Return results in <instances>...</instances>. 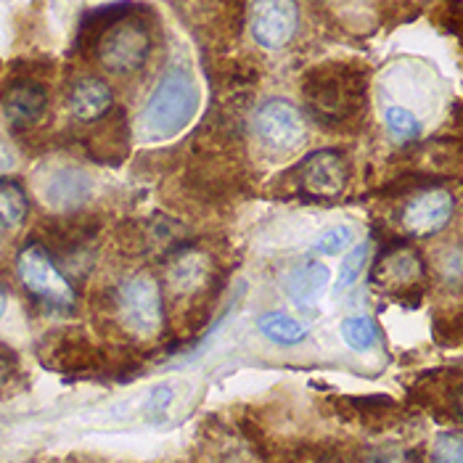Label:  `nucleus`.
<instances>
[{
    "label": "nucleus",
    "mask_w": 463,
    "mask_h": 463,
    "mask_svg": "<svg viewBox=\"0 0 463 463\" xmlns=\"http://www.w3.org/2000/svg\"><path fill=\"white\" fill-rule=\"evenodd\" d=\"M302 99L310 117L323 128L347 125L365 107V74L345 61L318 64L305 77Z\"/></svg>",
    "instance_id": "1"
},
{
    "label": "nucleus",
    "mask_w": 463,
    "mask_h": 463,
    "mask_svg": "<svg viewBox=\"0 0 463 463\" xmlns=\"http://www.w3.org/2000/svg\"><path fill=\"white\" fill-rule=\"evenodd\" d=\"M199 111V85L185 70H170L162 74L151 90L141 117L138 130L143 141H167L178 136Z\"/></svg>",
    "instance_id": "2"
},
{
    "label": "nucleus",
    "mask_w": 463,
    "mask_h": 463,
    "mask_svg": "<svg viewBox=\"0 0 463 463\" xmlns=\"http://www.w3.org/2000/svg\"><path fill=\"white\" fill-rule=\"evenodd\" d=\"M154 40L148 33V24L138 16H119L104 27L96 43L99 64L117 77L136 74L151 59Z\"/></svg>",
    "instance_id": "3"
},
{
    "label": "nucleus",
    "mask_w": 463,
    "mask_h": 463,
    "mask_svg": "<svg viewBox=\"0 0 463 463\" xmlns=\"http://www.w3.org/2000/svg\"><path fill=\"white\" fill-rule=\"evenodd\" d=\"M117 318L136 339H154L165 323L162 286L148 273H136L117 286Z\"/></svg>",
    "instance_id": "4"
},
{
    "label": "nucleus",
    "mask_w": 463,
    "mask_h": 463,
    "mask_svg": "<svg viewBox=\"0 0 463 463\" xmlns=\"http://www.w3.org/2000/svg\"><path fill=\"white\" fill-rule=\"evenodd\" d=\"M16 273L24 288L51 307H61L70 310L77 302L74 286L70 279L59 270V265L53 262L51 251L43 244H27L16 257Z\"/></svg>",
    "instance_id": "5"
},
{
    "label": "nucleus",
    "mask_w": 463,
    "mask_h": 463,
    "mask_svg": "<svg viewBox=\"0 0 463 463\" xmlns=\"http://www.w3.org/2000/svg\"><path fill=\"white\" fill-rule=\"evenodd\" d=\"M294 183L313 199H336L350 183V162L339 148H318L294 167Z\"/></svg>",
    "instance_id": "6"
},
{
    "label": "nucleus",
    "mask_w": 463,
    "mask_h": 463,
    "mask_svg": "<svg viewBox=\"0 0 463 463\" xmlns=\"http://www.w3.org/2000/svg\"><path fill=\"white\" fill-rule=\"evenodd\" d=\"M254 130L265 148L288 154L307 138V125L302 111L284 99H268L254 114Z\"/></svg>",
    "instance_id": "7"
},
{
    "label": "nucleus",
    "mask_w": 463,
    "mask_h": 463,
    "mask_svg": "<svg viewBox=\"0 0 463 463\" xmlns=\"http://www.w3.org/2000/svg\"><path fill=\"white\" fill-rule=\"evenodd\" d=\"M299 27L297 0H251L250 30L254 43L265 51H281Z\"/></svg>",
    "instance_id": "8"
},
{
    "label": "nucleus",
    "mask_w": 463,
    "mask_h": 463,
    "mask_svg": "<svg viewBox=\"0 0 463 463\" xmlns=\"http://www.w3.org/2000/svg\"><path fill=\"white\" fill-rule=\"evenodd\" d=\"M424 276H427V265L419 251L411 247H394L376 260L371 270V284L382 288L384 294L408 297L421 288Z\"/></svg>",
    "instance_id": "9"
},
{
    "label": "nucleus",
    "mask_w": 463,
    "mask_h": 463,
    "mask_svg": "<svg viewBox=\"0 0 463 463\" xmlns=\"http://www.w3.org/2000/svg\"><path fill=\"white\" fill-rule=\"evenodd\" d=\"M456 210V202L450 196V191L445 188H429L416 194L400 213V225L408 236H419V239H427L439 233Z\"/></svg>",
    "instance_id": "10"
},
{
    "label": "nucleus",
    "mask_w": 463,
    "mask_h": 463,
    "mask_svg": "<svg viewBox=\"0 0 463 463\" xmlns=\"http://www.w3.org/2000/svg\"><path fill=\"white\" fill-rule=\"evenodd\" d=\"M0 107H3V114L11 128L24 130L43 119V114L48 109V93L35 80H19L3 93Z\"/></svg>",
    "instance_id": "11"
},
{
    "label": "nucleus",
    "mask_w": 463,
    "mask_h": 463,
    "mask_svg": "<svg viewBox=\"0 0 463 463\" xmlns=\"http://www.w3.org/2000/svg\"><path fill=\"white\" fill-rule=\"evenodd\" d=\"M67 107L80 122H96L114 107V93L101 77H80L70 88Z\"/></svg>",
    "instance_id": "12"
},
{
    "label": "nucleus",
    "mask_w": 463,
    "mask_h": 463,
    "mask_svg": "<svg viewBox=\"0 0 463 463\" xmlns=\"http://www.w3.org/2000/svg\"><path fill=\"white\" fill-rule=\"evenodd\" d=\"M328 281H331V273H328V268L323 262L302 260L286 276V294L299 310H310V307L318 305Z\"/></svg>",
    "instance_id": "13"
},
{
    "label": "nucleus",
    "mask_w": 463,
    "mask_h": 463,
    "mask_svg": "<svg viewBox=\"0 0 463 463\" xmlns=\"http://www.w3.org/2000/svg\"><path fill=\"white\" fill-rule=\"evenodd\" d=\"M43 199H45V204L51 210H59V213L77 210L90 199V178L82 170H74V167L59 170L45 183Z\"/></svg>",
    "instance_id": "14"
},
{
    "label": "nucleus",
    "mask_w": 463,
    "mask_h": 463,
    "mask_svg": "<svg viewBox=\"0 0 463 463\" xmlns=\"http://www.w3.org/2000/svg\"><path fill=\"white\" fill-rule=\"evenodd\" d=\"M210 273V260L196 250L180 251L167 268V281L178 294H194L199 291Z\"/></svg>",
    "instance_id": "15"
},
{
    "label": "nucleus",
    "mask_w": 463,
    "mask_h": 463,
    "mask_svg": "<svg viewBox=\"0 0 463 463\" xmlns=\"http://www.w3.org/2000/svg\"><path fill=\"white\" fill-rule=\"evenodd\" d=\"M257 331L268 342H273L279 347H297V345H302L307 339V326L299 323L297 318H291V316H286V313L260 316L257 318Z\"/></svg>",
    "instance_id": "16"
},
{
    "label": "nucleus",
    "mask_w": 463,
    "mask_h": 463,
    "mask_svg": "<svg viewBox=\"0 0 463 463\" xmlns=\"http://www.w3.org/2000/svg\"><path fill=\"white\" fill-rule=\"evenodd\" d=\"M30 213V199L16 180L0 178V228L14 231L19 228Z\"/></svg>",
    "instance_id": "17"
},
{
    "label": "nucleus",
    "mask_w": 463,
    "mask_h": 463,
    "mask_svg": "<svg viewBox=\"0 0 463 463\" xmlns=\"http://www.w3.org/2000/svg\"><path fill=\"white\" fill-rule=\"evenodd\" d=\"M339 331H342V339L347 342V347L355 350V353H368L376 345V339H379L376 323L371 321L368 316H350V318H345L342 326H339Z\"/></svg>",
    "instance_id": "18"
},
{
    "label": "nucleus",
    "mask_w": 463,
    "mask_h": 463,
    "mask_svg": "<svg viewBox=\"0 0 463 463\" xmlns=\"http://www.w3.org/2000/svg\"><path fill=\"white\" fill-rule=\"evenodd\" d=\"M368 254H371L368 241L357 244V247H353V250L345 254V260H342V265H339V276H336V281H334V291H336V294L345 291V288H350V286L360 279V273H363V268H365V262H368Z\"/></svg>",
    "instance_id": "19"
},
{
    "label": "nucleus",
    "mask_w": 463,
    "mask_h": 463,
    "mask_svg": "<svg viewBox=\"0 0 463 463\" xmlns=\"http://www.w3.org/2000/svg\"><path fill=\"white\" fill-rule=\"evenodd\" d=\"M384 122H387L390 133L397 141H413V138L421 136V122L411 109L390 107L384 111Z\"/></svg>",
    "instance_id": "20"
},
{
    "label": "nucleus",
    "mask_w": 463,
    "mask_h": 463,
    "mask_svg": "<svg viewBox=\"0 0 463 463\" xmlns=\"http://www.w3.org/2000/svg\"><path fill=\"white\" fill-rule=\"evenodd\" d=\"M353 241H355L353 225L339 222V225H331V228L323 231L321 236L316 239V244H313V251H318V254H339V251L350 250Z\"/></svg>",
    "instance_id": "21"
},
{
    "label": "nucleus",
    "mask_w": 463,
    "mask_h": 463,
    "mask_svg": "<svg viewBox=\"0 0 463 463\" xmlns=\"http://www.w3.org/2000/svg\"><path fill=\"white\" fill-rule=\"evenodd\" d=\"M431 463H463V437L445 431L434 439Z\"/></svg>",
    "instance_id": "22"
},
{
    "label": "nucleus",
    "mask_w": 463,
    "mask_h": 463,
    "mask_svg": "<svg viewBox=\"0 0 463 463\" xmlns=\"http://www.w3.org/2000/svg\"><path fill=\"white\" fill-rule=\"evenodd\" d=\"M439 273H442V281L450 286L463 284V250L461 247H453V250L442 251L439 257Z\"/></svg>",
    "instance_id": "23"
},
{
    "label": "nucleus",
    "mask_w": 463,
    "mask_h": 463,
    "mask_svg": "<svg viewBox=\"0 0 463 463\" xmlns=\"http://www.w3.org/2000/svg\"><path fill=\"white\" fill-rule=\"evenodd\" d=\"M14 371H16V355L5 345H0V390L11 382Z\"/></svg>",
    "instance_id": "24"
},
{
    "label": "nucleus",
    "mask_w": 463,
    "mask_h": 463,
    "mask_svg": "<svg viewBox=\"0 0 463 463\" xmlns=\"http://www.w3.org/2000/svg\"><path fill=\"white\" fill-rule=\"evenodd\" d=\"M368 463H408V456L405 450H397V448H384V450H376L371 456Z\"/></svg>",
    "instance_id": "25"
},
{
    "label": "nucleus",
    "mask_w": 463,
    "mask_h": 463,
    "mask_svg": "<svg viewBox=\"0 0 463 463\" xmlns=\"http://www.w3.org/2000/svg\"><path fill=\"white\" fill-rule=\"evenodd\" d=\"M453 408H456V416L463 421V382L458 384L456 394H453Z\"/></svg>",
    "instance_id": "26"
},
{
    "label": "nucleus",
    "mask_w": 463,
    "mask_h": 463,
    "mask_svg": "<svg viewBox=\"0 0 463 463\" xmlns=\"http://www.w3.org/2000/svg\"><path fill=\"white\" fill-rule=\"evenodd\" d=\"M5 305H8V294H5V288L0 286V318H3V313H5Z\"/></svg>",
    "instance_id": "27"
},
{
    "label": "nucleus",
    "mask_w": 463,
    "mask_h": 463,
    "mask_svg": "<svg viewBox=\"0 0 463 463\" xmlns=\"http://www.w3.org/2000/svg\"><path fill=\"white\" fill-rule=\"evenodd\" d=\"M456 3H458V5H461V8H463V0H456Z\"/></svg>",
    "instance_id": "28"
}]
</instances>
